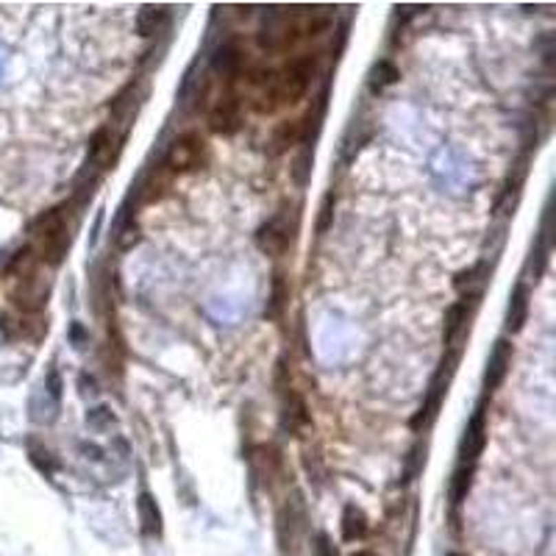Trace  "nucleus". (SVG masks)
Returning <instances> with one entry per match:
<instances>
[{"instance_id": "1", "label": "nucleus", "mask_w": 556, "mask_h": 556, "mask_svg": "<svg viewBox=\"0 0 556 556\" xmlns=\"http://www.w3.org/2000/svg\"><path fill=\"white\" fill-rule=\"evenodd\" d=\"M3 292L20 314H36L47 306L53 292V270L31 250L20 248L3 270Z\"/></svg>"}, {"instance_id": "2", "label": "nucleus", "mask_w": 556, "mask_h": 556, "mask_svg": "<svg viewBox=\"0 0 556 556\" xmlns=\"http://www.w3.org/2000/svg\"><path fill=\"white\" fill-rule=\"evenodd\" d=\"M34 242H31V250L50 267L56 270L67 250H70V242H73V223H70V208L67 206H56L50 212H45L34 228Z\"/></svg>"}, {"instance_id": "3", "label": "nucleus", "mask_w": 556, "mask_h": 556, "mask_svg": "<svg viewBox=\"0 0 556 556\" xmlns=\"http://www.w3.org/2000/svg\"><path fill=\"white\" fill-rule=\"evenodd\" d=\"M314 76V56H298L287 61L278 73H272V95L278 106H292L298 103Z\"/></svg>"}, {"instance_id": "4", "label": "nucleus", "mask_w": 556, "mask_h": 556, "mask_svg": "<svg viewBox=\"0 0 556 556\" xmlns=\"http://www.w3.org/2000/svg\"><path fill=\"white\" fill-rule=\"evenodd\" d=\"M203 139L197 133H181L175 136L167 153H164V167L170 173H189L195 167H200L203 162Z\"/></svg>"}, {"instance_id": "5", "label": "nucleus", "mask_w": 556, "mask_h": 556, "mask_svg": "<svg viewBox=\"0 0 556 556\" xmlns=\"http://www.w3.org/2000/svg\"><path fill=\"white\" fill-rule=\"evenodd\" d=\"M275 531H278V545L284 553H295L298 550V539L303 531V504L301 495H292V501H287L278 509L275 517Z\"/></svg>"}, {"instance_id": "6", "label": "nucleus", "mask_w": 556, "mask_h": 556, "mask_svg": "<svg viewBox=\"0 0 556 556\" xmlns=\"http://www.w3.org/2000/svg\"><path fill=\"white\" fill-rule=\"evenodd\" d=\"M292 242V231H290V223L284 215H278L272 220H267L259 231H256V245L261 253L267 256H284L287 248Z\"/></svg>"}, {"instance_id": "7", "label": "nucleus", "mask_w": 556, "mask_h": 556, "mask_svg": "<svg viewBox=\"0 0 556 556\" xmlns=\"http://www.w3.org/2000/svg\"><path fill=\"white\" fill-rule=\"evenodd\" d=\"M239 125H242V100L237 95L220 98L212 106V111H208V128H212L215 133H220V136L237 133Z\"/></svg>"}, {"instance_id": "8", "label": "nucleus", "mask_w": 556, "mask_h": 556, "mask_svg": "<svg viewBox=\"0 0 556 556\" xmlns=\"http://www.w3.org/2000/svg\"><path fill=\"white\" fill-rule=\"evenodd\" d=\"M484 442H486V426H484V409H478L473 414V420L462 437V445H459V467H467L473 470V464L478 462L481 451H484Z\"/></svg>"}, {"instance_id": "9", "label": "nucleus", "mask_w": 556, "mask_h": 556, "mask_svg": "<svg viewBox=\"0 0 556 556\" xmlns=\"http://www.w3.org/2000/svg\"><path fill=\"white\" fill-rule=\"evenodd\" d=\"M509 362H512V345L509 339H498L495 351L490 354V362H486V373H484V389L493 392L504 384L506 373H509Z\"/></svg>"}, {"instance_id": "10", "label": "nucleus", "mask_w": 556, "mask_h": 556, "mask_svg": "<svg viewBox=\"0 0 556 556\" xmlns=\"http://www.w3.org/2000/svg\"><path fill=\"white\" fill-rule=\"evenodd\" d=\"M0 328H3V334L6 336H12V339H39L45 331H47V325L42 323V320H36L34 314H0Z\"/></svg>"}, {"instance_id": "11", "label": "nucleus", "mask_w": 556, "mask_h": 556, "mask_svg": "<svg viewBox=\"0 0 556 556\" xmlns=\"http://www.w3.org/2000/svg\"><path fill=\"white\" fill-rule=\"evenodd\" d=\"M309 423H312V414H309V409H306V400H303L292 387H284V426H287L292 434H298V431H303Z\"/></svg>"}, {"instance_id": "12", "label": "nucleus", "mask_w": 556, "mask_h": 556, "mask_svg": "<svg viewBox=\"0 0 556 556\" xmlns=\"http://www.w3.org/2000/svg\"><path fill=\"white\" fill-rule=\"evenodd\" d=\"M242 47L237 45V42H226L223 47H217V53H215V58H212V67H215V73L217 76H223V78H237L239 76V70H242Z\"/></svg>"}, {"instance_id": "13", "label": "nucleus", "mask_w": 556, "mask_h": 556, "mask_svg": "<svg viewBox=\"0 0 556 556\" xmlns=\"http://www.w3.org/2000/svg\"><path fill=\"white\" fill-rule=\"evenodd\" d=\"M526 317H528V290L517 287L512 292V301H509V309H506V331L509 334L520 331L523 323H526Z\"/></svg>"}, {"instance_id": "14", "label": "nucleus", "mask_w": 556, "mask_h": 556, "mask_svg": "<svg viewBox=\"0 0 556 556\" xmlns=\"http://www.w3.org/2000/svg\"><path fill=\"white\" fill-rule=\"evenodd\" d=\"M367 534V517L359 506H345L342 512V539L345 542H356Z\"/></svg>"}, {"instance_id": "15", "label": "nucleus", "mask_w": 556, "mask_h": 556, "mask_svg": "<svg viewBox=\"0 0 556 556\" xmlns=\"http://www.w3.org/2000/svg\"><path fill=\"white\" fill-rule=\"evenodd\" d=\"M139 520H142V531H145V534H159V531H162L159 506H156V501H153L148 493L139 495Z\"/></svg>"}, {"instance_id": "16", "label": "nucleus", "mask_w": 556, "mask_h": 556, "mask_svg": "<svg viewBox=\"0 0 556 556\" xmlns=\"http://www.w3.org/2000/svg\"><path fill=\"white\" fill-rule=\"evenodd\" d=\"M301 139V122L298 120H284L281 125L275 128V133H272V151L275 153H284V151H290L295 142Z\"/></svg>"}, {"instance_id": "17", "label": "nucleus", "mask_w": 556, "mask_h": 556, "mask_svg": "<svg viewBox=\"0 0 556 556\" xmlns=\"http://www.w3.org/2000/svg\"><path fill=\"white\" fill-rule=\"evenodd\" d=\"M164 23V9L162 6H142L136 14V31L139 36H153Z\"/></svg>"}, {"instance_id": "18", "label": "nucleus", "mask_w": 556, "mask_h": 556, "mask_svg": "<svg viewBox=\"0 0 556 556\" xmlns=\"http://www.w3.org/2000/svg\"><path fill=\"white\" fill-rule=\"evenodd\" d=\"M464 320H467V298L456 301V303L448 309V314H445V345H453V339H456V334L462 331Z\"/></svg>"}, {"instance_id": "19", "label": "nucleus", "mask_w": 556, "mask_h": 556, "mask_svg": "<svg viewBox=\"0 0 556 556\" xmlns=\"http://www.w3.org/2000/svg\"><path fill=\"white\" fill-rule=\"evenodd\" d=\"M167 175H170V170H167L164 164H162L159 173L153 170V173L148 175V181H145V186H142V189H145L142 197H145L148 203H151V200H159V197L164 195V189H167Z\"/></svg>"}, {"instance_id": "20", "label": "nucleus", "mask_w": 556, "mask_h": 556, "mask_svg": "<svg viewBox=\"0 0 556 556\" xmlns=\"http://www.w3.org/2000/svg\"><path fill=\"white\" fill-rule=\"evenodd\" d=\"M398 81V67L392 64V61H378L376 67H373V78H370V87L378 92V89H384V87H389V84H395Z\"/></svg>"}, {"instance_id": "21", "label": "nucleus", "mask_w": 556, "mask_h": 556, "mask_svg": "<svg viewBox=\"0 0 556 556\" xmlns=\"http://www.w3.org/2000/svg\"><path fill=\"white\" fill-rule=\"evenodd\" d=\"M287 298H290V290L284 287V278H281V275H275V278H272V298H270L272 303H270L267 314H270V317H278V314H281Z\"/></svg>"}, {"instance_id": "22", "label": "nucleus", "mask_w": 556, "mask_h": 556, "mask_svg": "<svg viewBox=\"0 0 556 556\" xmlns=\"http://www.w3.org/2000/svg\"><path fill=\"white\" fill-rule=\"evenodd\" d=\"M470 475H473V470H467V467H456L453 486H451V498H453V504H462V501H464V495H467V490H470Z\"/></svg>"}, {"instance_id": "23", "label": "nucleus", "mask_w": 556, "mask_h": 556, "mask_svg": "<svg viewBox=\"0 0 556 556\" xmlns=\"http://www.w3.org/2000/svg\"><path fill=\"white\" fill-rule=\"evenodd\" d=\"M136 242H139V226L133 220H125L120 226V231H117V248L120 250H131Z\"/></svg>"}, {"instance_id": "24", "label": "nucleus", "mask_w": 556, "mask_h": 556, "mask_svg": "<svg viewBox=\"0 0 556 556\" xmlns=\"http://www.w3.org/2000/svg\"><path fill=\"white\" fill-rule=\"evenodd\" d=\"M314 556H336V548L331 545V539L325 534L314 537Z\"/></svg>"}, {"instance_id": "25", "label": "nucleus", "mask_w": 556, "mask_h": 556, "mask_svg": "<svg viewBox=\"0 0 556 556\" xmlns=\"http://www.w3.org/2000/svg\"><path fill=\"white\" fill-rule=\"evenodd\" d=\"M331 203H334V197L328 195V197H325V203H323V208H320V212H323V215H320V223H317V228H320V231H325V228H328V223H331Z\"/></svg>"}, {"instance_id": "26", "label": "nucleus", "mask_w": 556, "mask_h": 556, "mask_svg": "<svg viewBox=\"0 0 556 556\" xmlns=\"http://www.w3.org/2000/svg\"><path fill=\"white\" fill-rule=\"evenodd\" d=\"M354 556H378V553H373V550H356Z\"/></svg>"}, {"instance_id": "27", "label": "nucleus", "mask_w": 556, "mask_h": 556, "mask_svg": "<svg viewBox=\"0 0 556 556\" xmlns=\"http://www.w3.org/2000/svg\"><path fill=\"white\" fill-rule=\"evenodd\" d=\"M451 556H464V553H451Z\"/></svg>"}]
</instances>
